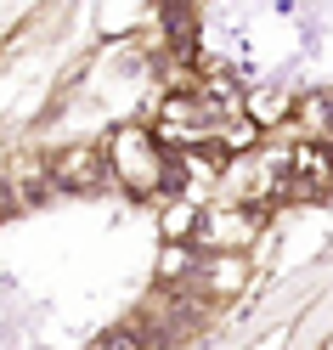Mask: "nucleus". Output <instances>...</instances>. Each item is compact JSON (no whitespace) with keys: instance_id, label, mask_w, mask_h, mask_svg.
Returning a JSON list of instances; mask_svg holds the SVG:
<instances>
[{"instance_id":"nucleus-2","label":"nucleus","mask_w":333,"mask_h":350,"mask_svg":"<svg viewBox=\"0 0 333 350\" xmlns=\"http://www.w3.org/2000/svg\"><path fill=\"white\" fill-rule=\"evenodd\" d=\"M51 181L57 187H96V181H107V170H102V159L91 147H74V152H62L51 164Z\"/></svg>"},{"instance_id":"nucleus-1","label":"nucleus","mask_w":333,"mask_h":350,"mask_svg":"<svg viewBox=\"0 0 333 350\" xmlns=\"http://www.w3.org/2000/svg\"><path fill=\"white\" fill-rule=\"evenodd\" d=\"M107 159H114V175L130 187V192H152V187H175L170 175L175 164L164 159V142L159 136H142V130H124V136L107 147Z\"/></svg>"},{"instance_id":"nucleus-3","label":"nucleus","mask_w":333,"mask_h":350,"mask_svg":"<svg viewBox=\"0 0 333 350\" xmlns=\"http://www.w3.org/2000/svg\"><path fill=\"white\" fill-rule=\"evenodd\" d=\"M91 350H102V345H91Z\"/></svg>"}]
</instances>
